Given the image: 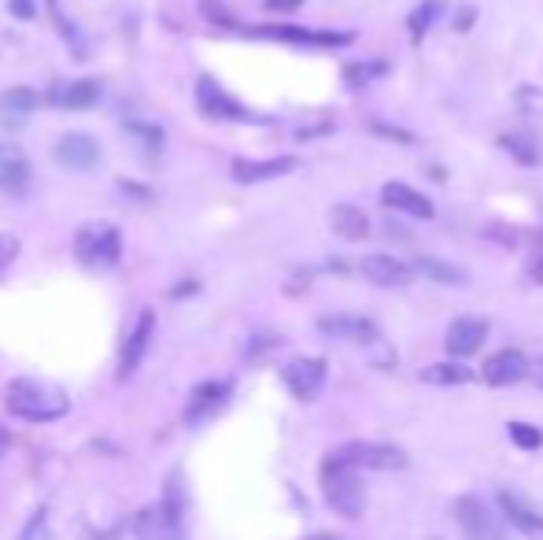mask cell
<instances>
[{
	"mask_svg": "<svg viewBox=\"0 0 543 540\" xmlns=\"http://www.w3.org/2000/svg\"><path fill=\"white\" fill-rule=\"evenodd\" d=\"M270 12H296V8H303V0H263Z\"/></svg>",
	"mask_w": 543,
	"mask_h": 540,
	"instance_id": "e575fe53",
	"label": "cell"
},
{
	"mask_svg": "<svg viewBox=\"0 0 543 540\" xmlns=\"http://www.w3.org/2000/svg\"><path fill=\"white\" fill-rule=\"evenodd\" d=\"M307 540H337V537H326V533H318V537H307Z\"/></svg>",
	"mask_w": 543,
	"mask_h": 540,
	"instance_id": "60d3db41",
	"label": "cell"
},
{
	"mask_svg": "<svg viewBox=\"0 0 543 540\" xmlns=\"http://www.w3.org/2000/svg\"><path fill=\"white\" fill-rule=\"evenodd\" d=\"M56 160H60L63 167H71V171H89V167H97V160H100L97 137L63 134L60 145H56Z\"/></svg>",
	"mask_w": 543,
	"mask_h": 540,
	"instance_id": "e0dca14e",
	"label": "cell"
},
{
	"mask_svg": "<svg viewBox=\"0 0 543 540\" xmlns=\"http://www.w3.org/2000/svg\"><path fill=\"white\" fill-rule=\"evenodd\" d=\"M300 167L296 156H274V160H233V178L241 185L255 182H270V178H281V174H292Z\"/></svg>",
	"mask_w": 543,
	"mask_h": 540,
	"instance_id": "ac0fdd59",
	"label": "cell"
},
{
	"mask_svg": "<svg viewBox=\"0 0 543 540\" xmlns=\"http://www.w3.org/2000/svg\"><path fill=\"white\" fill-rule=\"evenodd\" d=\"M322 492H326V504L344 518H359L362 507H366V489H362L359 470L344 467L329 455L322 463Z\"/></svg>",
	"mask_w": 543,
	"mask_h": 540,
	"instance_id": "3957f363",
	"label": "cell"
},
{
	"mask_svg": "<svg viewBox=\"0 0 543 540\" xmlns=\"http://www.w3.org/2000/svg\"><path fill=\"white\" fill-rule=\"evenodd\" d=\"M529 359L521 356L518 348H503V352H495V356L484 359V381L495 385V389H503V385H518V381L529 378Z\"/></svg>",
	"mask_w": 543,
	"mask_h": 540,
	"instance_id": "5bb4252c",
	"label": "cell"
},
{
	"mask_svg": "<svg viewBox=\"0 0 543 540\" xmlns=\"http://www.w3.org/2000/svg\"><path fill=\"white\" fill-rule=\"evenodd\" d=\"M388 71H392L388 60H355L344 67V82H348V86H370L377 78H385Z\"/></svg>",
	"mask_w": 543,
	"mask_h": 540,
	"instance_id": "cb8c5ba5",
	"label": "cell"
},
{
	"mask_svg": "<svg viewBox=\"0 0 543 540\" xmlns=\"http://www.w3.org/2000/svg\"><path fill=\"white\" fill-rule=\"evenodd\" d=\"M255 37H274V41H289V45H314V49H340L351 45L355 34H340V30H307V26H255Z\"/></svg>",
	"mask_w": 543,
	"mask_h": 540,
	"instance_id": "30bf717a",
	"label": "cell"
},
{
	"mask_svg": "<svg viewBox=\"0 0 543 540\" xmlns=\"http://www.w3.org/2000/svg\"><path fill=\"white\" fill-rule=\"evenodd\" d=\"M204 12L211 15V19H215V23H222V26H233V19L226 12H222V8H218V0H204Z\"/></svg>",
	"mask_w": 543,
	"mask_h": 540,
	"instance_id": "836d02e7",
	"label": "cell"
},
{
	"mask_svg": "<svg viewBox=\"0 0 543 540\" xmlns=\"http://www.w3.org/2000/svg\"><path fill=\"white\" fill-rule=\"evenodd\" d=\"M507 433H510V441L518 444L521 452H540V448H543V430H540V426H529V422H510Z\"/></svg>",
	"mask_w": 543,
	"mask_h": 540,
	"instance_id": "83f0119b",
	"label": "cell"
},
{
	"mask_svg": "<svg viewBox=\"0 0 543 540\" xmlns=\"http://www.w3.org/2000/svg\"><path fill=\"white\" fill-rule=\"evenodd\" d=\"M440 15H444V4H440V0H425V4H418V8L411 12V19H407V26H411V37L429 34V26H433Z\"/></svg>",
	"mask_w": 543,
	"mask_h": 540,
	"instance_id": "4316f807",
	"label": "cell"
},
{
	"mask_svg": "<svg viewBox=\"0 0 543 540\" xmlns=\"http://www.w3.org/2000/svg\"><path fill=\"white\" fill-rule=\"evenodd\" d=\"M418 381H425V385H470L473 370L455 363V359H444V363H429V367L418 370Z\"/></svg>",
	"mask_w": 543,
	"mask_h": 540,
	"instance_id": "603a6c76",
	"label": "cell"
},
{
	"mask_svg": "<svg viewBox=\"0 0 543 540\" xmlns=\"http://www.w3.org/2000/svg\"><path fill=\"white\" fill-rule=\"evenodd\" d=\"M484 341H488V322L477 319V315H462V319L451 322L444 333V348L455 359H466L473 356V352H481Z\"/></svg>",
	"mask_w": 543,
	"mask_h": 540,
	"instance_id": "8fae6325",
	"label": "cell"
},
{
	"mask_svg": "<svg viewBox=\"0 0 543 540\" xmlns=\"http://www.w3.org/2000/svg\"><path fill=\"white\" fill-rule=\"evenodd\" d=\"M529 374H532V378H536V385H540V389H543V359H536V363H532Z\"/></svg>",
	"mask_w": 543,
	"mask_h": 540,
	"instance_id": "ab89813d",
	"label": "cell"
},
{
	"mask_svg": "<svg viewBox=\"0 0 543 540\" xmlns=\"http://www.w3.org/2000/svg\"><path fill=\"white\" fill-rule=\"evenodd\" d=\"M362 270V278L366 282H374L381 285V289H403V285H411L414 282V267L411 263H403V259H392V256H366L359 263Z\"/></svg>",
	"mask_w": 543,
	"mask_h": 540,
	"instance_id": "7c38bea8",
	"label": "cell"
},
{
	"mask_svg": "<svg viewBox=\"0 0 543 540\" xmlns=\"http://www.w3.org/2000/svg\"><path fill=\"white\" fill-rule=\"evenodd\" d=\"M329 459H337L351 470H403L407 467V452L396 444H374V441H348L333 448Z\"/></svg>",
	"mask_w": 543,
	"mask_h": 540,
	"instance_id": "277c9868",
	"label": "cell"
},
{
	"mask_svg": "<svg viewBox=\"0 0 543 540\" xmlns=\"http://www.w3.org/2000/svg\"><path fill=\"white\" fill-rule=\"evenodd\" d=\"M414 270L418 274H425V278H433V282H466V270L455 267V263H447V259H433V256H422L418 263H414Z\"/></svg>",
	"mask_w": 543,
	"mask_h": 540,
	"instance_id": "d4e9b609",
	"label": "cell"
},
{
	"mask_svg": "<svg viewBox=\"0 0 543 540\" xmlns=\"http://www.w3.org/2000/svg\"><path fill=\"white\" fill-rule=\"evenodd\" d=\"M34 104H37V97L30 93V89H8L4 97H0V108L8 111V115H30L34 111Z\"/></svg>",
	"mask_w": 543,
	"mask_h": 540,
	"instance_id": "f1b7e54d",
	"label": "cell"
},
{
	"mask_svg": "<svg viewBox=\"0 0 543 540\" xmlns=\"http://www.w3.org/2000/svg\"><path fill=\"white\" fill-rule=\"evenodd\" d=\"M97 97H100V82H93V78H85V82H67V86L52 89V93H49L52 104L71 108V111L93 108V104H97Z\"/></svg>",
	"mask_w": 543,
	"mask_h": 540,
	"instance_id": "7402d4cb",
	"label": "cell"
},
{
	"mask_svg": "<svg viewBox=\"0 0 543 540\" xmlns=\"http://www.w3.org/2000/svg\"><path fill=\"white\" fill-rule=\"evenodd\" d=\"M529 278L536 285H543V252H536V256L529 259Z\"/></svg>",
	"mask_w": 543,
	"mask_h": 540,
	"instance_id": "d590c367",
	"label": "cell"
},
{
	"mask_svg": "<svg viewBox=\"0 0 543 540\" xmlns=\"http://www.w3.org/2000/svg\"><path fill=\"white\" fill-rule=\"evenodd\" d=\"M374 130H377L381 137H392V141H399V145H414V134H407V130H399V126L374 123Z\"/></svg>",
	"mask_w": 543,
	"mask_h": 540,
	"instance_id": "d6a6232c",
	"label": "cell"
},
{
	"mask_svg": "<svg viewBox=\"0 0 543 540\" xmlns=\"http://www.w3.org/2000/svg\"><path fill=\"white\" fill-rule=\"evenodd\" d=\"M12 15H23V19H30V15H34V4H30V0H12Z\"/></svg>",
	"mask_w": 543,
	"mask_h": 540,
	"instance_id": "8d00e7d4",
	"label": "cell"
},
{
	"mask_svg": "<svg viewBox=\"0 0 543 540\" xmlns=\"http://www.w3.org/2000/svg\"><path fill=\"white\" fill-rule=\"evenodd\" d=\"M15 256H19V237H15V234H4V230H0V270L8 267V263H12Z\"/></svg>",
	"mask_w": 543,
	"mask_h": 540,
	"instance_id": "1f68e13d",
	"label": "cell"
},
{
	"mask_svg": "<svg viewBox=\"0 0 543 540\" xmlns=\"http://www.w3.org/2000/svg\"><path fill=\"white\" fill-rule=\"evenodd\" d=\"M281 381L296 400L311 404L314 396L326 389V359H289L281 367Z\"/></svg>",
	"mask_w": 543,
	"mask_h": 540,
	"instance_id": "52a82bcc",
	"label": "cell"
},
{
	"mask_svg": "<svg viewBox=\"0 0 543 540\" xmlns=\"http://www.w3.org/2000/svg\"><path fill=\"white\" fill-rule=\"evenodd\" d=\"M514 104H518L521 115H540L543 119V89L540 86H518Z\"/></svg>",
	"mask_w": 543,
	"mask_h": 540,
	"instance_id": "f546056e",
	"label": "cell"
},
{
	"mask_svg": "<svg viewBox=\"0 0 543 540\" xmlns=\"http://www.w3.org/2000/svg\"><path fill=\"white\" fill-rule=\"evenodd\" d=\"M196 104L207 119H218V123H255V115L244 108L241 100H233L226 89L211 82V78H200L196 82Z\"/></svg>",
	"mask_w": 543,
	"mask_h": 540,
	"instance_id": "8992f818",
	"label": "cell"
},
{
	"mask_svg": "<svg viewBox=\"0 0 543 540\" xmlns=\"http://www.w3.org/2000/svg\"><path fill=\"white\" fill-rule=\"evenodd\" d=\"M4 407L23 422H56L71 411V400L56 385H45L37 378H15L4 389Z\"/></svg>",
	"mask_w": 543,
	"mask_h": 540,
	"instance_id": "6da1fadb",
	"label": "cell"
},
{
	"mask_svg": "<svg viewBox=\"0 0 543 540\" xmlns=\"http://www.w3.org/2000/svg\"><path fill=\"white\" fill-rule=\"evenodd\" d=\"M133 533H137V540H189L185 537V526H181L178 507L170 504V500L159 507L137 511V518H133Z\"/></svg>",
	"mask_w": 543,
	"mask_h": 540,
	"instance_id": "ba28073f",
	"label": "cell"
},
{
	"mask_svg": "<svg viewBox=\"0 0 543 540\" xmlns=\"http://www.w3.org/2000/svg\"><path fill=\"white\" fill-rule=\"evenodd\" d=\"M499 145L507 148V152H510V156H514L518 163H525V167L540 163V148L532 145L529 134H503V137H499Z\"/></svg>",
	"mask_w": 543,
	"mask_h": 540,
	"instance_id": "484cf974",
	"label": "cell"
},
{
	"mask_svg": "<svg viewBox=\"0 0 543 540\" xmlns=\"http://www.w3.org/2000/svg\"><path fill=\"white\" fill-rule=\"evenodd\" d=\"M8 444H12V437H8V430L0 426V463H4V455H8Z\"/></svg>",
	"mask_w": 543,
	"mask_h": 540,
	"instance_id": "f35d334b",
	"label": "cell"
},
{
	"mask_svg": "<svg viewBox=\"0 0 543 540\" xmlns=\"http://www.w3.org/2000/svg\"><path fill=\"white\" fill-rule=\"evenodd\" d=\"M152 330H156V311L145 307V311L133 319L126 341H122V352H119V378L122 381H130L133 370L141 367V359H145V352H148V341H152Z\"/></svg>",
	"mask_w": 543,
	"mask_h": 540,
	"instance_id": "9c48e42d",
	"label": "cell"
},
{
	"mask_svg": "<svg viewBox=\"0 0 543 540\" xmlns=\"http://www.w3.org/2000/svg\"><path fill=\"white\" fill-rule=\"evenodd\" d=\"M381 204L392 211H403V215H411V219H433L436 215L433 200L422 197L418 189H411V185H403V182H388L385 189H381Z\"/></svg>",
	"mask_w": 543,
	"mask_h": 540,
	"instance_id": "2e32d148",
	"label": "cell"
},
{
	"mask_svg": "<svg viewBox=\"0 0 543 540\" xmlns=\"http://www.w3.org/2000/svg\"><path fill=\"white\" fill-rule=\"evenodd\" d=\"M329 226H333V234H340L344 241L370 237V219H366V211L355 208V204H337V208L329 211Z\"/></svg>",
	"mask_w": 543,
	"mask_h": 540,
	"instance_id": "ffe728a7",
	"label": "cell"
},
{
	"mask_svg": "<svg viewBox=\"0 0 543 540\" xmlns=\"http://www.w3.org/2000/svg\"><path fill=\"white\" fill-rule=\"evenodd\" d=\"M30 185V160L15 145L0 141V193H23Z\"/></svg>",
	"mask_w": 543,
	"mask_h": 540,
	"instance_id": "d6986e66",
	"label": "cell"
},
{
	"mask_svg": "<svg viewBox=\"0 0 543 540\" xmlns=\"http://www.w3.org/2000/svg\"><path fill=\"white\" fill-rule=\"evenodd\" d=\"M455 518H459L466 540H507L499 515H492V507L484 504L481 496H459L455 500Z\"/></svg>",
	"mask_w": 543,
	"mask_h": 540,
	"instance_id": "5b68a950",
	"label": "cell"
},
{
	"mask_svg": "<svg viewBox=\"0 0 543 540\" xmlns=\"http://www.w3.org/2000/svg\"><path fill=\"white\" fill-rule=\"evenodd\" d=\"M230 393H233V381H226V378L204 381V385L193 393L189 407H185V422H189V426H200V422H207L211 415H218L222 404L230 400Z\"/></svg>",
	"mask_w": 543,
	"mask_h": 540,
	"instance_id": "4fadbf2b",
	"label": "cell"
},
{
	"mask_svg": "<svg viewBox=\"0 0 543 540\" xmlns=\"http://www.w3.org/2000/svg\"><path fill=\"white\" fill-rule=\"evenodd\" d=\"M499 507H503V515L510 518V526H518L521 533H529V537H540L543 533V518L521 500L518 492H499Z\"/></svg>",
	"mask_w": 543,
	"mask_h": 540,
	"instance_id": "44dd1931",
	"label": "cell"
},
{
	"mask_svg": "<svg viewBox=\"0 0 543 540\" xmlns=\"http://www.w3.org/2000/svg\"><path fill=\"white\" fill-rule=\"evenodd\" d=\"M318 330L326 333V337H340V341H355V344H374L381 337L370 319H359V315H326V319H318Z\"/></svg>",
	"mask_w": 543,
	"mask_h": 540,
	"instance_id": "9a60e30c",
	"label": "cell"
},
{
	"mask_svg": "<svg viewBox=\"0 0 543 540\" xmlns=\"http://www.w3.org/2000/svg\"><path fill=\"white\" fill-rule=\"evenodd\" d=\"M74 256L89 270H111L122 259V234L111 222H82L74 234Z\"/></svg>",
	"mask_w": 543,
	"mask_h": 540,
	"instance_id": "7a4b0ae2",
	"label": "cell"
},
{
	"mask_svg": "<svg viewBox=\"0 0 543 540\" xmlns=\"http://www.w3.org/2000/svg\"><path fill=\"white\" fill-rule=\"evenodd\" d=\"M473 23V8H462L459 15H455V30H470Z\"/></svg>",
	"mask_w": 543,
	"mask_h": 540,
	"instance_id": "74e56055",
	"label": "cell"
},
{
	"mask_svg": "<svg viewBox=\"0 0 543 540\" xmlns=\"http://www.w3.org/2000/svg\"><path fill=\"white\" fill-rule=\"evenodd\" d=\"M19 540H56L52 537V529H49V515L45 511H37L34 518H30V526L23 529V537Z\"/></svg>",
	"mask_w": 543,
	"mask_h": 540,
	"instance_id": "4dcf8cb0",
	"label": "cell"
}]
</instances>
